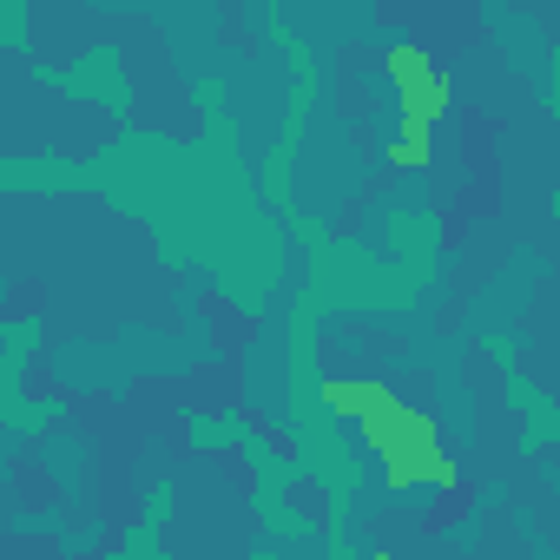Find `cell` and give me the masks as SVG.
<instances>
[{
    "instance_id": "3",
    "label": "cell",
    "mask_w": 560,
    "mask_h": 560,
    "mask_svg": "<svg viewBox=\"0 0 560 560\" xmlns=\"http://www.w3.org/2000/svg\"><path fill=\"white\" fill-rule=\"evenodd\" d=\"M389 159H396V165H429V132H422V126H402V132L389 139Z\"/></svg>"
},
{
    "instance_id": "4",
    "label": "cell",
    "mask_w": 560,
    "mask_h": 560,
    "mask_svg": "<svg viewBox=\"0 0 560 560\" xmlns=\"http://www.w3.org/2000/svg\"><path fill=\"white\" fill-rule=\"evenodd\" d=\"M370 560H396V553H370Z\"/></svg>"
},
{
    "instance_id": "1",
    "label": "cell",
    "mask_w": 560,
    "mask_h": 560,
    "mask_svg": "<svg viewBox=\"0 0 560 560\" xmlns=\"http://www.w3.org/2000/svg\"><path fill=\"white\" fill-rule=\"evenodd\" d=\"M324 402H330L337 416H350V422L370 435V448L383 455V468H389L396 488L448 481V462H442V448H435V422H429L422 409H402V396H389V389H376V383H324Z\"/></svg>"
},
{
    "instance_id": "2",
    "label": "cell",
    "mask_w": 560,
    "mask_h": 560,
    "mask_svg": "<svg viewBox=\"0 0 560 560\" xmlns=\"http://www.w3.org/2000/svg\"><path fill=\"white\" fill-rule=\"evenodd\" d=\"M389 80L402 86V126H435L442 119V106H448V80L435 73V60L416 47V40H402V47H389Z\"/></svg>"
}]
</instances>
